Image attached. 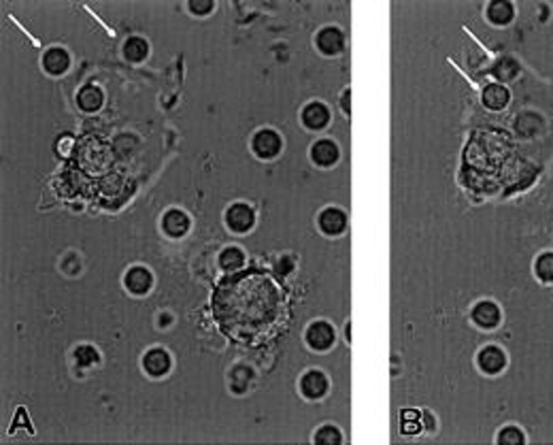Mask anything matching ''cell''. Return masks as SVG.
I'll return each instance as SVG.
<instances>
[{
    "label": "cell",
    "instance_id": "cell-1",
    "mask_svg": "<svg viewBox=\"0 0 553 445\" xmlns=\"http://www.w3.org/2000/svg\"><path fill=\"white\" fill-rule=\"evenodd\" d=\"M213 318L220 331L241 345H262L281 331L287 318L283 288L264 270H239L213 292Z\"/></svg>",
    "mask_w": 553,
    "mask_h": 445
},
{
    "label": "cell",
    "instance_id": "cell-2",
    "mask_svg": "<svg viewBox=\"0 0 553 445\" xmlns=\"http://www.w3.org/2000/svg\"><path fill=\"white\" fill-rule=\"evenodd\" d=\"M251 147L255 151V156H260V158H274L276 153L281 151V137L274 130H268V128L266 130H260L253 137Z\"/></svg>",
    "mask_w": 553,
    "mask_h": 445
},
{
    "label": "cell",
    "instance_id": "cell-3",
    "mask_svg": "<svg viewBox=\"0 0 553 445\" xmlns=\"http://www.w3.org/2000/svg\"><path fill=\"white\" fill-rule=\"evenodd\" d=\"M307 343L313 347V350H328V347L334 343V331L328 322H313L307 331Z\"/></svg>",
    "mask_w": 553,
    "mask_h": 445
},
{
    "label": "cell",
    "instance_id": "cell-4",
    "mask_svg": "<svg viewBox=\"0 0 553 445\" xmlns=\"http://www.w3.org/2000/svg\"><path fill=\"white\" fill-rule=\"evenodd\" d=\"M226 224L234 232H247L253 226V211H251V207H247L243 203L232 205L228 209V214H226Z\"/></svg>",
    "mask_w": 553,
    "mask_h": 445
},
{
    "label": "cell",
    "instance_id": "cell-5",
    "mask_svg": "<svg viewBox=\"0 0 553 445\" xmlns=\"http://www.w3.org/2000/svg\"><path fill=\"white\" fill-rule=\"evenodd\" d=\"M472 322L481 328H496L500 322V309L491 301H481L472 309Z\"/></svg>",
    "mask_w": 553,
    "mask_h": 445
},
{
    "label": "cell",
    "instance_id": "cell-6",
    "mask_svg": "<svg viewBox=\"0 0 553 445\" xmlns=\"http://www.w3.org/2000/svg\"><path fill=\"white\" fill-rule=\"evenodd\" d=\"M143 366L145 371L151 375V377H162L168 373L170 369V356L166 350H160V347H155V350H149L143 358Z\"/></svg>",
    "mask_w": 553,
    "mask_h": 445
},
{
    "label": "cell",
    "instance_id": "cell-7",
    "mask_svg": "<svg viewBox=\"0 0 553 445\" xmlns=\"http://www.w3.org/2000/svg\"><path fill=\"white\" fill-rule=\"evenodd\" d=\"M124 283L132 294H147L153 283V277L145 266H132L126 273Z\"/></svg>",
    "mask_w": 553,
    "mask_h": 445
},
{
    "label": "cell",
    "instance_id": "cell-8",
    "mask_svg": "<svg viewBox=\"0 0 553 445\" xmlns=\"http://www.w3.org/2000/svg\"><path fill=\"white\" fill-rule=\"evenodd\" d=\"M477 360H479L481 371L483 373H489V375L500 373L504 369V364H506L504 352L500 350V347H493V345H489V347H485V350H481Z\"/></svg>",
    "mask_w": 553,
    "mask_h": 445
},
{
    "label": "cell",
    "instance_id": "cell-9",
    "mask_svg": "<svg viewBox=\"0 0 553 445\" xmlns=\"http://www.w3.org/2000/svg\"><path fill=\"white\" fill-rule=\"evenodd\" d=\"M300 390L307 398H322L328 390V379L322 371H309L300 381Z\"/></svg>",
    "mask_w": 553,
    "mask_h": 445
},
{
    "label": "cell",
    "instance_id": "cell-10",
    "mask_svg": "<svg viewBox=\"0 0 553 445\" xmlns=\"http://www.w3.org/2000/svg\"><path fill=\"white\" fill-rule=\"evenodd\" d=\"M162 228H164V232L168 237L179 239L190 230V218L179 209H170L168 214L164 216V220H162Z\"/></svg>",
    "mask_w": 553,
    "mask_h": 445
},
{
    "label": "cell",
    "instance_id": "cell-11",
    "mask_svg": "<svg viewBox=\"0 0 553 445\" xmlns=\"http://www.w3.org/2000/svg\"><path fill=\"white\" fill-rule=\"evenodd\" d=\"M303 122L311 130H320L330 122V111L322 103H311L303 109Z\"/></svg>",
    "mask_w": 553,
    "mask_h": 445
},
{
    "label": "cell",
    "instance_id": "cell-12",
    "mask_svg": "<svg viewBox=\"0 0 553 445\" xmlns=\"http://www.w3.org/2000/svg\"><path fill=\"white\" fill-rule=\"evenodd\" d=\"M343 43H345V36L339 28L330 26V28L320 30V34H318V47L328 55L339 53L343 49Z\"/></svg>",
    "mask_w": 553,
    "mask_h": 445
},
{
    "label": "cell",
    "instance_id": "cell-13",
    "mask_svg": "<svg viewBox=\"0 0 553 445\" xmlns=\"http://www.w3.org/2000/svg\"><path fill=\"white\" fill-rule=\"evenodd\" d=\"M347 226V218L343 211L339 209H326L322 211L320 216V228L326 232V235H341Z\"/></svg>",
    "mask_w": 553,
    "mask_h": 445
},
{
    "label": "cell",
    "instance_id": "cell-14",
    "mask_svg": "<svg viewBox=\"0 0 553 445\" xmlns=\"http://www.w3.org/2000/svg\"><path fill=\"white\" fill-rule=\"evenodd\" d=\"M311 156L313 160L318 162L320 166H332L334 162L339 160V147L334 145L332 141L324 139V141H318L311 149Z\"/></svg>",
    "mask_w": 553,
    "mask_h": 445
},
{
    "label": "cell",
    "instance_id": "cell-15",
    "mask_svg": "<svg viewBox=\"0 0 553 445\" xmlns=\"http://www.w3.org/2000/svg\"><path fill=\"white\" fill-rule=\"evenodd\" d=\"M43 66H45V71L51 73V75H62V73H66L68 66H70V58H68V53H66L64 49L53 47V49H49V51L45 53V58H43Z\"/></svg>",
    "mask_w": 553,
    "mask_h": 445
},
{
    "label": "cell",
    "instance_id": "cell-16",
    "mask_svg": "<svg viewBox=\"0 0 553 445\" xmlns=\"http://www.w3.org/2000/svg\"><path fill=\"white\" fill-rule=\"evenodd\" d=\"M509 103V90L504 86L491 84L483 90V105L489 109H504Z\"/></svg>",
    "mask_w": 553,
    "mask_h": 445
},
{
    "label": "cell",
    "instance_id": "cell-17",
    "mask_svg": "<svg viewBox=\"0 0 553 445\" xmlns=\"http://www.w3.org/2000/svg\"><path fill=\"white\" fill-rule=\"evenodd\" d=\"M77 103L83 111H98L103 105V92L96 86H86L77 96Z\"/></svg>",
    "mask_w": 553,
    "mask_h": 445
},
{
    "label": "cell",
    "instance_id": "cell-18",
    "mask_svg": "<svg viewBox=\"0 0 553 445\" xmlns=\"http://www.w3.org/2000/svg\"><path fill=\"white\" fill-rule=\"evenodd\" d=\"M487 17L493 24L504 26L513 19V5L511 3H491L487 9Z\"/></svg>",
    "mask_w": 553,
    "mask_h": 445
},
{
    "label": "cell",
    "instance_id": "cell-19",
    "mask_svg": "<svg viewBox=\"0 0 553 445\" xmlns=\"http://www.w3.org/2000/svg\"><path fill=\"white\" fill-rule=\"evenodd\" d=\"M147 51H149V45L143 41V38H138V36L130 38V41L124 45V53H126L128 60H132V62H141V60H145V58H147Z\"/></svg>",
    "mask_w": 553,
    "mask_h": 445
},
{
    "label": "cell",
    "instance_id": "cell-20",
    "mask_svg": "<svg viewBox=\"0 0 553 445\" xmlns=\"http://www.w3.org/2000/svg\"><path fill=\"white\" fill-rule=\"evenodd\" d=\"M243 262H245V254L239 247H228V249L222 251V256H220V264H222L224 270H228V273L236 270Z\"/></svg>",
    "mask_w": 553,
    "mask_h": 445
},
{
    "label": "cell",
    "instance_id": "cell-21",
    "mask_svg": "<svg viewBox=\"0 0 553 445\" xmlns=\"http://www.w3.org/2000/svg\"><path fill=\"white\" fill-rule=\"evenodd\" d=\"M75 360H77V364H81V366H92V364H96L98 360H101V354H98L92 345H81V347H77V350H75Z\"/></svg>",
    "mask_w": 553,
    "mask_h": 445
},
{
    "label": "cell",
    "instance_id": "cell-22",
    "mask_svg": "<svg viewBox=\"0 0 553 445\" xmlns=\"http://www.w3.org/2000/svg\"><path fill=\"white\" fill-rule=\"evenodd\" d=\"M537 275L543 281H553V254L547 251L537 260Z\"/></svg>",
    "mask_w": 553,
    "mask_h": 445
},
{
    "label": "cell",
    "instance_id": "cell-23",
    "mask_svg": "<svg viewBox=\"0 0 553 445\" xmlns=\"http://www.w3.org/2000/svg\"><path fill=\"white\" fill-rule=\"evenodd\" d=\"M517 64L513 62V60H502L496 64V68H493V75L500 77V79H513V77L517 75Z\"/></svg>",
    "mask_w": 553,
    "mask_h": 445
},
{
    "label": "cell",
    "instance_id": "cell-24",
    "mask_svg": "<svg viewBox=\"0 0 553 445\" xmlns=\"http://www.w3.org/2000/svg\"><path fill=\"white\" fill-rule=\"evenodd\" d=\"M315 441L318 443H341L343 437L337 429H332V427H324L318 435H315Z\"/></svg>",
    "mask_w": 553,
    "mask_h": 445
},
{
    "label": "cell",
    "instance_id": "cell-25",
    "mask_svg": "<svg viewBox=\"0 0 553 445\" xmlns=\"http://www.w3.org/2000/svg\"><path fill=\"white\" fill-rule=\"evenodd\" d=\"M498 441L504 443V445H519V443H524V435H522L517 429L509 427V429H504V431L500 433Z\"/></svg>",
    "mask_w": 553,
    "mask_h": 445
},
{
    "label": "cell",
    "instance_id": "cell-26",
    "mask_svg": "<svg viewBox=\"0 0 553 445\" xmlns=\"http://www.w3.org/2000/svg\"><path fill=\"white\" fill-rule=\"evenodd\" d=\"M213 9V3L211 0H194V3H190V11L196 13V15H205Z\"/></svg>",
    "mask_w": 553,
    "mask_h": 445
},
{
    "label": "cell",
    "instance_id": "cell-27",
    "mask_svg": "<svg viewBox=\"0 0 553 445\" xmlns=\"http://www.w3.org/2000/svg\"><path fill=\"white\" fill-rule=\"evenodd\" d=\"M420 429H422V424H420V420H404V422H402V431H404L407 435H413V433H420Z\"/></svg>",
    "mask_w": 553,
    "mask_h": 445
},
{
    "label": "cell",
    "instance_id": "cell-28",
    "mask_svg": "<svg viewBox=\"0 0 553 445\" xmlns=\"http://www.w3.org/2000/svg\"><path fill=\"white\" fill-rule=\"evenodd\" d=\"M400 420H402V422H404V420H420V411H415V409H404L402 416H400Z\"/></svg>",
    "mask_w": 553,
    "mask_h": 445
},
{
    "label": "cell",
    "instance_id": "cell-29",
    "mask_svg": "<svg viewBox=\"0 0 553 445\" xmlns=\"http://www.w3.org/2000/svg\"><path fill=\"white\" fill-rule=\"evenodd\" d=\"M422 418H424V424H426V429H428V431H434V418H432V416H430L428 411H424V416H422Z\"/></svg>",
    "mask_w": 553,
    "mask_h": 445
},
{
    "label": "cell",
    "instance_id": "cell-30",
    "mask_svg": "<svg viewBox=\"0 0 553 445\" xmlns=\"http://www.w3.org/2000/svg\"><path fill=\"white\" fill-rule=\"evenodd\" d=\"M343 111H345V113H349V92H345V94H343Z\"/></svg>",
    "mask_w": 553,
    "mask_h": 445
}]
</instances>
